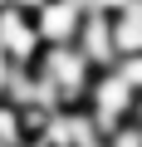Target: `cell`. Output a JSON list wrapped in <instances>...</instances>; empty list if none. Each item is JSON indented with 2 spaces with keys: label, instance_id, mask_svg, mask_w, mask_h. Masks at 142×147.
Wrapping results in <instances>:
<instances>
[{
  "label": "cell",
  "instance_id": "1",
  "mask_svg": "<svg viewBox=\"0 0 142 147\" xmlns=\"http://www.w3.org/2000/svg\"><path fill=\"white\" fill-rule=\"evenodd\" d=\"M0 44H5V54L15 59V64H34L39 59V49H44V39H39V30H34V15L30 10H20V5H0Z\"/></svg>",
  "mask_w": 142,
  "mask_h": 147
},
{
  "label": "cell",
  "instance_id": "2",
  "mask_svg": "<svg viewBox=\"0 0 142 147\" xmlns=\"http://www.w3.org/2000/svg\"><path fill=\"white\" fill-rule=\"evenodd\" d=\"M83 15H88L83 0H44L34 10V30L44 44H74L83 30Z\"/></svg>",
  "mask_w": 142,
  "mask_h": 147
},
{
  "label": "cell",
  "instance_id": "3",
  "mask_svg": "<svg viewBox=\"0 0 142 147\" xmlns=\"http://www.w3.org/2000/svg\"><path fill=\"white\" fill-rule=\"evenodd\" d=\"M74 44H79V54H83L98 74H103V69H118V39H113V15H108V10H88Z\"/></svg>",
  "mask_w": 142,
  "mask_h": 147
},
{
  "label": "cell",
  "instance_id": "4",
  "mask_svg": "<svg viewBox=\"0 0 142 147\" xmlns=\"http://www.w3.org/2000/svg\"><path fill=\"white\" fill-rule=\"evenodd\" d=\"M25 118H20V108L15 103H0V142H5V147H20L25 142Z\"/></svg>",
  "mask_w": 142,
  "mask_h": 147
},
{
  "label": "cell",
  "instance_id": "5",
  "mask_svg": "<svg viewBox=\"0 0 142 147\" xmlns=\"http://www.w3.org/2000/svg\"><path fill=\"white\" fill-rule=\"evenodd\" d=\"M15 69H20V64H15L10 54H5V44H0V88H5V84L15 79Z\"/></svg>",
  "mask_w": 142,
  "mask_h": 147
}]
</instances>
